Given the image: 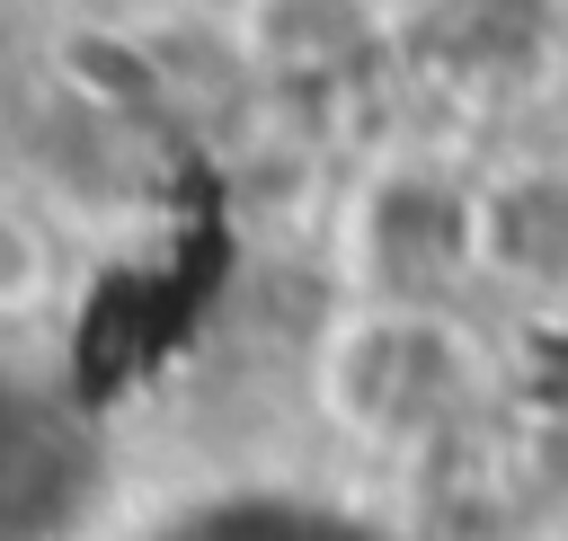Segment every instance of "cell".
Returning a JSON list of instances; mask_svg holds the SVG:
<instances>
[{
    "mask_svg": "<svg viewBox=\"0 0 568 541\" xmlns=\"http://www.w3.org/2000/svg\"><path fill=\"white\" fill-rule=\"evenodd\" d=\"M320 408L390 452V443H426L435 426H453L479 390V346L462 328L453 302H364L328 328L320 372H311Z\"/></svg>",
    "mask_w": 568,
    "mask_h": 541,
    "instance_id": "cell-1",
    "label": "cell"
},
{
    "mask_svg": "<svg viewBox=\"0 0 568 541\" xmlns=\"http://www.w3.org/2000/svg\"><path fill=\"white\" fill-rule=\"evenodd\" d=\"M479 231H488V186L435 160H390L364 177L346 213V266L364 302H462L479 284Z\"/></svg>",
    "mask_w": 568,
    "mask_h": 541,
    "instance_id": "cell-2",
    "label": "cell"
},
{
    "mask_svg": "<svg viewBox=\"0 0 568 541\" xmlns=\"http://www.w3.org/2000/svg\"><path fill=\"white\" fill-rule=\"evenodd\" d=\"M479 275L488 284H515V293H568V169L488 177Z\"/></svg>",
    "mask_w": 568,
    "mask_h": 541,
    "instance_id": "cell-3",
    "label": "cell"
},
{
    "mask_svg": "<svg viewBox=\"0 0 568 541\" xmlns=\"http://www.w3.org/2000/svg\"><path fill=\"white\" fill-rule=\"evenodd\" d=\"M373 44L364 0H248L240 9V53L266 80H328Z\"/></svg>",
    "mask_w": 568,
    "mask_h": 541,
    "instance_id": "cell-4",
    "label": "cell"
},
{
    "mask_svg": "<svg viewBox=\"0 0 568 541\" xmlns=\"http://www.w3.org/2000/svg\"><path fill=\"white\" fill-rule=\"evenodd\" d=\"M44 293H53L44 231H36L27 213H9V204H0V328H9V319H27V310H44Z\"/></svg>",
    "mask_w": 568,
    "mask_h": 541,
    "instance_id": "cell-5",
    "label": "cell"
},
{
    "mask_svg": "<svg viewBox=\"0 0 568 541\" xmlns=\"http://www.w3.org/2000/svg\"><path fill=\"white\" fill-rule=\"evenodd\" d=\"M550 27H559V44H568V0H550Z\"/></svg>",
    "mask_w": 568,
    "mask_h": 541,
    "instance_id": "cell-6",
    "label": "cell"
}]
</instances>
